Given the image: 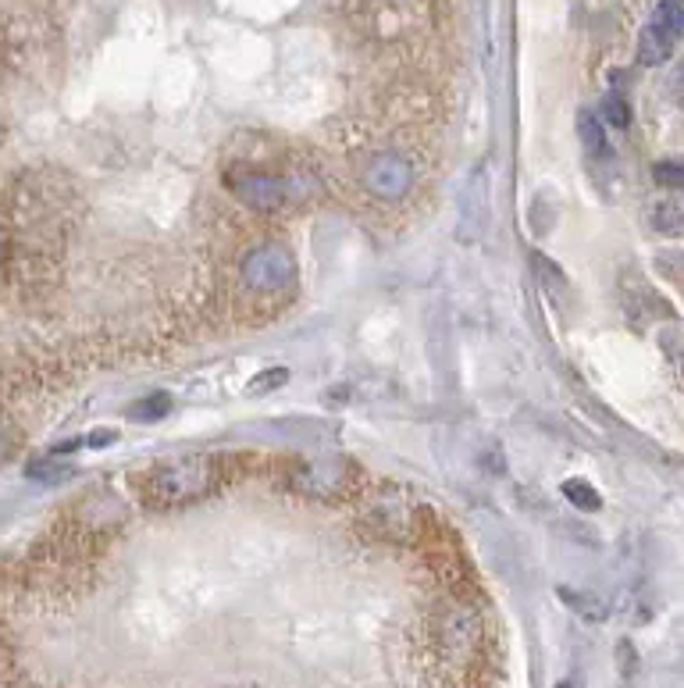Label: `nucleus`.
Masks as SVG:
<instances>
[{"label": "nucleus", "instance_id": "obj_7", "mask_svg": "<svg viewBox=\"0 0 684 688\" xmlns=\"http://www.w3.org/2000/svg\"><path fill=\"white\" fill-rule=\"evenodd\" d=\"M578 136H581V143H585V150L592 157H610L606 132H603V125H599V118H595L592 111H581V115H578Z\"/></svg>", "mask_w": 684, "mask_h": 688}, {"label": "nucleus", "instance_id": "obj_2", "mask_svg": "<svg viewBox=\"0 0 684 688\" xmlns=\"http://www.w3.org/2000/svg\"><path fill=\"white\" fill-rule=\"evenodd\" d=\"M435 646H439L442 664L456 671L460 678H471L478 671L481 646H485V628H481L478 614L467 607H446L435 628Z\"/></svg>", "mask_w": 684, "mask_h": 688}, {"label": "nucleus", "instance_id": "obj_12", "mask_svg": "<svg viewBox=\"0 0 684 688\" xmlns=\"http://www.w3.org/2000/svg\"><path fill=\"white\" fill-rule=\"evenodd\" d=\"M652 229L663 236H677L684 232V211L677 204H656L652 207Z\"/></svg>", "mask_w": 684, "mask_h": 688}, {"label": "nucleus", "instance_id": "obj_9", "mask_svg": "<svg viewBox=\"0 0 684 688\" xmlns=\"http://www.w3.org/2000/svg\"><path fill=\"white\" fill-rule=\"evenodd\" d=\"M652 22L667 29L674 40H684V0H660L652 11Z\"/></svg>", "mask_w": 684, "mask_h": 688}, {"label": "nucleus", "instance_id": "obj_5", "mask_svg": "<svg viewBox=\"0 0 684 688\" xmlns=\"http://www.w3.org/2000/svg\"><path fill=\"white\" fill-rule=\"evenodd\" d=\"M232 189H236V197L246 207H253V211H278L289 200V189L275 175H243V179L232 182Z\"/></svg>", "mask_w": 684, "mask_h": 688}, {"label": "nucleus", "instance_id": "obj_3", "mask_svg": "<svg viewBox=\"0 0 684 688\" xmlns=\"http://www.w3.org/2000/svg\"><path fill=\"white\" fill-rule=\"evenodd\" d=\"M296 275L293 254L285 246H257L250 257L243 261V279L257 293H282Z\"/></svg>", "mask_w": 684, "mask_h": 688}, {"label": "nucleus", "instance_id": "obj_17", "mask_svg": "<svg viewBox=\"0 0 684 688\" xmlns=\"http://www.w3.org/2000/svg\"><path fill=\"white\" fill-rule=\"evenodd\" d=\"M111 439H114L111 432H93L90 439H86V443H90V446H107V443H111Z\"/></svg>", "mask_w": 684, "mask_h": 688}, {"label": "nucleus", "instance_id": "obj_8", "mask_svg": "<svg viewBox=\"0 0 684 688\" xmlns=\"http://www.w3.org/2000/svg\"><path fill=\"white\" fill-rule=\"evenodd\" d=\"M560 599L567 603L574 614H581L585 621H606V603L592 592H578V589H560Z\"/></svg>", "mask_w": 684, "mask_h": 688}, {"label": "nucleus", "instance_id": "obj_4", "mask_svg": "<svg viewBox=\"0 0 684 688\" xmlns=\"http://www.w3.org/2000/svg\"><path fill=\"white\" fill-rule=\"evenodd\" d=\"M367 189L382 200H399L410 193V182H414V168L403 154H378L375 161L367 164L364 172Z\"/></svg>", "mask_w": 684, "mask_h": 688}, {"label": "nucleus", "instance_id": "obj_1", "mask_svg": "<svg viewBox=\"0 0 684 688\" xmlns=\"http://www.w3.org/2000/svg\"><path fill=\"white\" fill-rule=\"evenodd\" d=\"M218 485V464L211 457H179L171 464L150 467L139 478V500L147 507H179V503L200 500Z\"/></svg>", "mask_w": 684, "mask_h": 688}, {"label": "nucleus", "instance_id": "obj_6", "mask_svg": "<svg viewBox=\"0 0 684 688\" xmlns=\"http://www.w3.org/2000/svg\"><path fill=\"white\" fill-rule=\"evenodd\" d=\"M674 36L667 33V29H660L656 22H649L642 29V36H638V61H642L645 68H656L663 65V61L674 54Z\"/></svg>", "mask_w": 684, "mask_h": 688}, {"label": "nucleus", "instance_id": "obj_13", "mask_svg": "<svg viewBox=\"0 0 684 688\" xmlns=\"http://www.w3.org/2000/svg\"><path fill=\"white\" fill-rule=\"evenodd\" d=\"M599 115H603V122L610 129H627L631 125V107H627V100L620 93H606L603 104H599Z\"/></svg>", "mask_w": 684, "mask_h": 688}, {"label": "nucleus", "instance_id": "obj_14", "mask_svg": "<svg viewBox=\"0 0 684 688\" xmlns=\"http://www.w3.org/2000/svg\"><path fill=\"white\" fill-rule=\"evenodd\" d=\"M29 478H40V482H61V478L72 475V467H61V464H29L25 467Z\"/></svg>", "mask_w": 684, "mask_h": 688}, {"label": "nucleus", "instance_id": "obj_10", "mask_svg": "<svg viewBox=\"0 0 684 688\" xmlns=\"http://www.w3.org/2000/svg\"><path fill=\"white\" fill-rule=\"evenodd\" d=\"M563 496H567V503H574L578 510H585V514H592V510L603 507V496H599L585 478H570V482H563Z\"/></svg>", "mask_w": 684, "mask_h": 688}, {"label": "nucleus", "instance_id": "obj_16", "mask_svg": "<svg viewBox=\"0 0 684 688\" xmlns=\"http://www.w3.org/2000/svg\"><path fill=\"white\" fill-rule=\"evenodd\" d=\"M275 378H285V371H282V368H278V371H268V375L257 378L261 385H253V389H261V393H264V389H275V385H278Z\"/></svg>", "mask_w": 684, "mask_h": 688}, {"label": "nucleus", "instance_id": "obj_20", "mask_svg": "<svg viewBox=\"0 0 684 688\" xmlns=\"http://www.w3.org/2000/svg\"><path fill=\"white\" fill-rule=\"evenodd\" d=\"M560 688H578V685H560Z\"/></svg>", "mask_w": 684, "mask_h": 688}, {"label": "nucleus", "instance_id": "obj_15", "mask_svg": "<svg viewBox=\"0 0 684 688\" xmlns=\"http://www.w3.org/2000/svg\"><path fill=\"white\" fill-rule=\"evenodd\" d=\"M652 175H656V182H663V186H684V164H656L652 168Z\"/></svg>", "mask_w": 684, "mask_h": 688}, {"label": "nucleus", "instance_id": "obj_11", "mask_svg": "<svg viewBox=\"0 0 684 688\" xmlns=\"http://www.w3.org/2000/svg\"><path fill=\"white\" fill-rule=\"evenodd\" d=\"M168 410H171V396L168 393H154V396H147V400L132 403L129 418L132 421H161Z\"/></svg>", "mask_w": 684, "mask_h": 688}, {"label": "nucleus", "instance_id": "obj_18", "mask_svg": "<svg viewBox=\"0 0 684 688\" xmlns=\"http://www.w3.org/2000/svg\"><path fill=\"white\" fill-rule=\"evenodd\" d=\"M11 453V439H8V432H4V425H0V460L8 457Z\"/></svg>", "mask_w": 684, "mask_h": 688}, {"label": "nucleus", "instance_id": "obj_19", "mask_svg": "<svg viewBox=\"0 0 684 688\" xmlns=\"http://www.w3.org/2000/svg\"><path fill=\"white\" fill-rule=\"evenodd\" d=\"M674 82H677V86H684V65H681V68H677V75H674Z\"/></svg>", "mask_w": 684, "mask_h": 688}]
</instances>
